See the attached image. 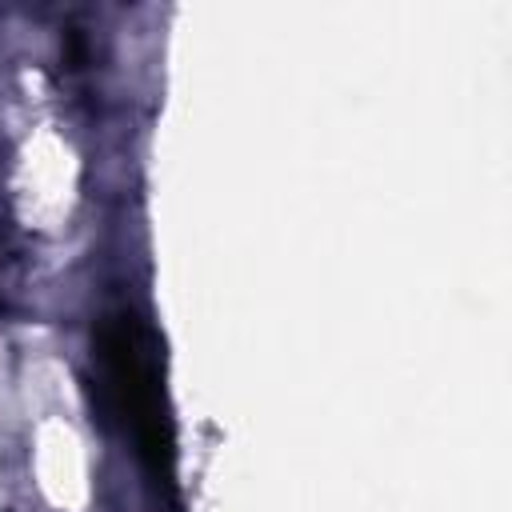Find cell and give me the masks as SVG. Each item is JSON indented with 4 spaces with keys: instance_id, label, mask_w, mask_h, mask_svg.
I'll list each match as a JSON object with an SVG mask.
<instances>
[{
    "instance_id": "obj_1",
    "label": "cell",
    "mask_w": 512,
    "mask_h": 512,
    "mask_svg": "<svg viewBox=\"0 0 512 512\" xmlns=\"http://www.w3.org/2000/svg\"><path fill=\"white\" fill-rule=\"evenodd\" d=\"M92 340H96L104 412L132 436L148 476L172 496L176 440H172V420H168L160 364H156L148 328L128 304H120L100 316Z\"/></svg>"
}]
</instances>
